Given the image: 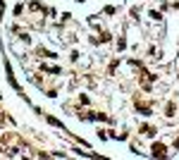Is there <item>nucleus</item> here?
I'll return each instance as SVG.
<instances>
[{
	"mask_svg": "<svg viewBox=\"0 0 179 160\" xmlns=\"http://www.w3.org/2000/svg\"><path fill=\"white\" fill-rule=\"evenodd\" d=\"M153 155H165V146L162 143H155L153 146Z\"/></svg>",
	"mask_w": 179,
	"mask_h": 160,
	"instance_id": "f257e3e1",
	"label": "nucleus"
},
{
	"mask_svg": "<svg viewBox=\"0 0 179 160\" xmlns=\"http://www.w3.org/2000/svg\"><path fill=\"white\" fill-rule=\"evenodd\" d=\"M48 122H50L53 127H60V129H62V127H65V124H62V122H60V119H55V117H48Z\"/></svg>",
	"mask_w": 179,
	"mask_h": 160,
	"instance_id": "f03ea898",
	"label": "nucleus"
}]
</instances>
